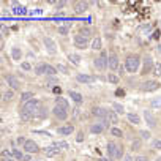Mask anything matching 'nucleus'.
<instances>
[{"label":"nucleus","mask_w":161,"mask_h":161,"mask_svg":"<svg viewBox=\"0 0 161 161\" xmlns=\"http://www.w3.org/2000/svg\"><path fill=\"white\" fill-rule=\"evenodd\" d=\"M41 101L40 100H37V98H33V100H30L29 103H25V104H22V108H21V119L27 122V120H30L32 117L37 115V112L40 111V108H41Z\"/></svg>","instance_id":"nucleus-1"},{"label":"nucleus","mask_w":161,"mask_h":161,"mask_svg":"<svg viewBox=\"0 0 161 161\" xmlns=\"http://www.w3.org/2000/svg\"><path fill=\"white\" fill-rule=\"evenodd\" d=\"M139 66H141V58H139V56H136V54L134 56H128L125 63H123L125 71L131 73V74H134L137 70H139Z\"/></svg>","instance_id":"nucleus-2"},{"label":"nucleus","mask_w":161,"mask_h":161,"mask_svg":"<svg viewBox=\"0 0 161 161\" xmlns=\"http://www.w3.org/2000/svg\"><path fill=\"white\" fill-rule=\"evenodd\" d=\"M93 66L98 71H104L106 68H109V56L108 51H101L100 56H98L95 60H93Z\"/></svg>","instance_id":"nucleus-3"},{"label":"nucleus","mask_w":161,"mask_h":161,"mask_svg":"<svg viewBox=\"0 0 161 161\" xmlns=\"http://www.w3.org/2000/svg\"><path fill=\"white\" fill-rule=\"evenodd\" d=\"M106 150H108V155L114 160H120L123 156V148L119 147L114 141H109L108 145H106Z\"/></svg>","instance_id":"nucleus-4"},{"label":"nucleus","mask_w":161,"mask_h":161,"mask_svg":"<svg viewBox=\"0 0 161 161\" xmlns=\"http://www.w3.org/2000/svg\"><path fill=\"white\" fill-rule=\"evenodd\" d=\"M73 44L76 46L77 49H85L90 44V38L84 37V35H81V33H77L76 37L73 38Z\"/></svg>","instance_id":"nucleus-5"},{"label":"nucleus","mask_w":161,"mask_h":161,"mask_svg":"<svg viewBox=\"0 0 161 161\" xmlns=\"http://www.w3.org/2000/svg\"><path fill=\"white\" fill-rule=\"evenodd\" d=\"M52 115L56 117L57 120H60V122H65L66 119H68V109H65V108H60V106H54L52 108Z\"/></svg>","instance_id":"nucleus-6"},{"label":"nucleus","mask_w":161,"mask_h":161,"mask_svg":"<svg viewBox=\"0 0 161 161\" xmlns=\"http://www.w3.org/2000/svg\"><path fill=\"white\" fill-rule=\"evenodd\" d=\"M160 89V82L155 81V79H148L141 84V90L142 92H155V90Z\"/></svg>","instance_id":"nucleus-7"},{"label":"nucleus","mask_w":161,"mask_h":161,"mask_svg":"<svg viewBox=\"0 0 161 161\" xmlns=\"http://www.w3.org/2000/svg\"><path fill=\"white\" fill-rule=\"evenodd\" d=\"M43 43H44V48H46V51H48V52L51 54V56H56V54L58 52L57 44H56V41H54L52 38L44 37V38H43Z\"/></svg>","instance_id":"nucleus-8"},{"label":"nucleus","mask_w":161,"mask_h":161,"mask_svg":"<svg viewBox=\"0 0 161 161\" xmlns=\"http://www.w3.org/2000/svg\"><path fill=\"white\" fill-rule=\"evenodd\" d=\"M153 66H155V63H153V58L150 54H147V56L144 57V65H142V74L145 76L147 73H150L153 70Z\"/></svg>","instance_id":"nucleus-9"},{"label":"nucleus","mask_w":161,"mask_h":161,"mask_svg":"<svg viewBox=\"0 0 161 161\" xmlns=\"http://www.w3.org/2000/svg\"><path fill=\"white\" fill-rule=\"evenodd\" d=\"M5 79H6V84L11 87V90H19V89H21V84H19V81H18L16 76L8 74V76H5Z\"/></svg>","instance_id":"nucleus-10"},{"label":"nucleus","mask_w":161,"mask_h":161,"mask_svg":"<svg viewBox=\"0 0 161 161\" xmlns=\"http://www.w3.org/2000/svg\"><path fill=\"white\" fill-rule=\"evenodd\" d=\"M119 57H117V54H109V70L111 71H117L119 70Z\"/></svg>","instance_id":"nucleus-11"},{"label":"nucleus","mask_w":161,"mask_h":161,"mask_svg":"<svg viewBox=\"0 0 161 161\" xmlns=\"http://www.w3.org/2000/svg\"><path fill=\"white\" fill-rule=\"evenodd\" d=\"M24 150L27 153H38V152H40V147L37 145L35 141H29V139H27V142L24 145Z\"/></svg>","instance_id":"nucleus-12"},{"label":"nucleus","mask_w":161,"mask_h":161,"mask_svg":"<svg viewBox=\"0 0 161 161\" xmlns=\"http://www.w3.org/2000/svg\"><path fill=\"white\" fill-rule=\"evenodd\" d=\"M87 8H89L87 2H74V5H73V10L76 14H82L84 11H87Z\"/></svg>","instance_id":"nucleus-13"},{"label":"nucleus","mask_w":161,"mask_h":161,"mask_svg":"<svg viewBox=\"0 0 161 161\" xmlns=\"http://www.w3.org/2000/svg\"><path fill=\"white\" fill-rule=\"evenodd\" d=\"M144 120H145V123H147L150 128L156 127V119H155V115H153L150 111H145L144 112Z\"/></svg>","instance_id":"nucleus-14"},{"label":"nucleus","mask_w":161,"mask_h":161,"mask_svg":"<svg viewBox=\"0 0 161 161\" xmlns=\"http://www.w3.org/2000/svg\"><path fill=\"white\" fill-rule=\"evenodd\" d=\"M57 131H58V134H62V136H70V134H73V133H74V127L71 123H70V125H63V127H60Z\"/></svg>","instance_id":"nucleus-15"},{"label":"nucleus","mask_w":161,"mask_h":161,"mask_svg":"<svg viewBox=\"0 0 161 161\" xmlns=\"http://www.w3.org/2000/svg\"><path fill=\"white\" fill-rule=\"evenodd\" d=\"M104 125L103 123H100V122H96V123H92L90 125V133L92 134H101V133L104 131Z\"/></svg>","instance_id":"nucleus-16"},{"label":"nucleus","mask_w":161,"mask_h":161,"mask_svg":"<svg viewBox=\"0 0 161 161\" xmlns=\"http://www.w3.org/2000/svg\"><path fill=\"white\" fill-rule=\"evenodd\" d=\"M76 81L81 82V84H92V82H95V77L89 76V74H77Z\"/></svg>","instance_id":"nucleus-17"},{"label":"nucleus","mask_w":161,"mask_h":161,"mask_svg":"<svg viewBox=\"0 0 161 161\" xmlns=\"http://www.w3.org/2000/svg\"><path fill=\"white\" fill-rule=\"evenodd\" d=\"M68 60H70V63H71L73 66H79L81 56H79V54H76V52H70L68 54Z\"/></svg>","instance_id":"nucleus-18"},{"label":"nucleus","mask_w":161,"mask_h":161,"mask_svg":"<svg viewBox=\"0 0 161 161\" xmlns=\"http://www.w3.org/2000/svg\"><path fill=\"white\" fill-rule=\"evenodd\" d=\"M127 119H128L129 123H133V125H141V122H142V119H141L137 114H134V112L127 114Z\"/></svg>","instance_id":"nucleus-19"},{"label":"nucleus","mask_w":161,"mask_h":161,"mask_svg":"<svg viewBox=\"0 0 161 161\" xmlns=\"http://www.w3.org/2000/svg\"><path fill=\"white\" fill-rule=\"evenodd\" d=\"M58 153H60V150H58L56 145H51V147H46V148H44V155L49 156V158H52V156L58 155Z\"/></svg>","instance_id":"nucleus-20"},{"label":"nucleus","mask_w":161,"mask_h":161,"mask_svg":"<svg viewBox=\"0 0 161 161\" xmlns=\"http://www.w3.org/2000/svg\"><path fill=\"white\" fill-rule=\"evenodd\" d=\"M14 100V90H5L3 92V96H2V101L3 103H10V101Z\"/></svg>","instance_id":"nucleus-21"},{"label":"nucleus","mask_w":161,"mask_h":161,"mask_svg":"<svg viewBox=\"0 0 161 161\" xmlns=\"http://www.w3.org/2000/svg\"><path fill=\"white\" fill-rule=\"evenodd\" d=\"M11 58H13V60H16V62L21 60V58H22L21 48H13V49H11Z\"/></svg>","instance_id":"nucleus-22"},{"label":"nucleus","mask_w":161,"mask_h":161,"mask_svg":"<svg viewBox=\"0 0 161 161\" xmlns=\"http://www.w3.org/2000/svg\"><path fill=\"white\" fill-rule=\"evenodd\" d=\"M70 98H71L76 104H82V95L81 93L74 92V90H70Z\"/></svg>","instance_id":"nucleus-23"},{"label":"nucleus","mask_w":161,"mask_h":161,"mask_svg":"<svg viewBox=\"0 0 161 161\" xmlns=\"http://www.w3.org/2000/svg\"><path fill=\"white\" fill-rule=\"evenodd\" d=\"M57 74V68L56 66H52V65H49V63H46V68H44V76H56Z\"/></svg>","instance_id":"nucleus-24"},{"label":"nucleus","mask_w":161,"mask_h":161,"mask_svg":"<svg viewBox=\"0 0 161 161\" xmlns=\"http://www.w3.org/2000/svg\"><path fill=\"white\" fill-rule=\"evenodd\" d=\"M119 114H117L115 111H114V109H108V117H109V122H111V123H117V122H119Z\"/></svg>","instance_id":"nucleus-25"},{"label":"nucleus","mask_w":161,"mask_h":161,"mask_svg":"<svg viewBox=\"0 0 161 161\" xmlns=\"http://www.w3.org/2000/svg\"><path fill=\"white\" fill-rule=\"evenodd\" d=\"M30 100H33V93H32V92H24V93L21 95V103H22V104L29 103Z\"/></svg>","instance_id":"nucleus-26"},{"label":"nucleus","mask_w":161,"mask_h":161,"mask_svg":"<svg viewBox=\"0 0 161 161\" xmlns=\"http://www.w3.org/2000/svg\"><path fill=\"white\" fill-rule=\"evenodd\" d=\"M56 104L60 106V108H65V109L70 108V103L65 100V98H62V96H57V98H56Z\"/></svg>","instance_id":"nucleus-27"},{"label":"nucleus","mask_w":161,"mask_h":161,"mask_svg":"<svg viewBox=\"0 0 161 161\" xmlns=\"http://www.w3.org/2000/svg\"><path fill=\"white\" fill-rule=\"evenodd\" d=\"M112 109L119 114V115H123V114H125V108H123V104H122V103H112Z\"/></svg>","instance_id":"nucleus-28"},{"label":"nucleus","mask_w":161,"mask_h":161,"mask_svg":"<svg viewBox=\"0 0 161 161\" xmlns=\"http://www.w3.org/2000/svg\"><path fill=\"white\" fill-rule=\"evenodd\" d=\"M44 68H46V63L35 65V74H38V76H44Z\"/></svg>","instance_id":"nucleus-29"},{"label":"nucleus","mask_w":161,"mask_h":161,"mask_svg":"<svg viewBox=\"0 0 161 161\" xmlns=\"http://www.w3.org/2000/svg\"><path fill=\"white\" fill-rule=\"evenodd\" d=\"M11 155L14 156V160H19V161H24V153H22L19 148H13V152H11Z\"/></svg>","instance_id":"nucleus-30"},{"label":"nucleus","mask_w":161,"mask_h":161,"mask_svg":"<svg viewBox=\"0 0 161 161\" xmlns=\"http://www.w3.org/2000/svg\"><path fill=\"white\" fill-rule=\"evenodd\" d=\"M92 49L93 51H103L101 49V38L100 37H95V40L92 41Z\"/></svg>","instance_id":"nucleus-31"},{"label":"nucleus","mask_w":161,"mask_h":161,"mask_svg":"<svg viewBox=\"0 0 161 161\" xmlns=\"http://www.w3.org/2000/svg\"><path fill=\"white\" fill-rule=\"evenodd\" d=\"M111 134L114 137H123V131H122L120 128H117V127H112L111 128Z\"/></svg>","instance_id":"nucleus-32"},{"label":"nucleus","mask_w":161,"mask_h":161,"mask_svg":"<svg viewBox=\"0 0 161 161\" xmlns=\"http://www.w3.org/2000/svg\"><path fill=\"white\" fill-rule=\"evenodd\" d=\"M119 76L117 74H114V73H109L108 74V82H111V84H119Z\"/></svg>","instance_id":"nucleus-33"},{"label":"nucleus","mask_w":161,"mask_h":161,"mask_svg":"<svg viewBox=\"0 0 161 161\" xmlns=\"http://www.w3.org/2000/svg\"><path fill=\"white\" fill-rule=\"evenodd\" d=\"M52 145H56L58 150H66V148H68V144L63 142V141H57V142H54Z\"/></svg>","instance_id":"nucleus-34"},{"label":"nucleus","mask_w":161,"mask_h":161,"mask_svg":"<svg viewBox=\"0 0 161 161\" xmlns=\"http://www.w3.org/2000/svg\"><path fill=\"white\" fill-rule=\"evenodd\" d=\"M37 115L40 117V119H46V117H48V109H46V108H43V106H41V108H40V111L37 112Z\"/></svg>","instance_id":"nucleus-35"},{"label":"nucleus","mask_w":161,"mask_h":161,"mask_svg":"<svg viewBox=\"0 0 161 161\" xmlns=\"http://www.w3.org/2000/svg\"><path fill=\"white\" fill-rule=\"evenodd\" d=\"M58 33H60V35H68L70 33V25H60V27H58Z\"/></svg>","instance_id":"nucleus-36"},{"label":"nucleus","mask_w":161,"mask_h":161,"mask_svg":"<svg viewBox=\"0 0 161 161\" xmlns=\"http://www.w3.org/2000/svg\"><path fill=\"white\" fill-rule=\"evenodd\" d=\"M150 106H152V108H161V96L153 98V100L150 101Z\"/></svg>","instance_id":"nucleus-37"},{"label":"nucleus","mask_w":161,"mask_h":161,"mask_svg":"<svg viewBox=\"0 0 161 161\" xmlns=\"http://www.w3.org/2000/svg\"><path fill=\"white\" fill-rule=\"evenodd\" d=\"M153 74L156 77L161 76V63H155V66H153Z\"/></svg>","instance_id":"nucleus-38"},{"label":"nucleus","mask_w":161,"mask_h":161,"mask_svg":"<svg viewBox=\"0 0 161 161\" xmlns=\"http://www.w3.org/2000/svg\"><path fill=\"white\" fill-rule=\"evenodd\" d=\"M152 147L156 150H161V141L160 139H152Z\"/></svg>","instance_id":"nucleus-39"},{"label":"nucleus","mask_w":161,"mask_h":161,"mask_svg":"<svg viewBox=\"0 0 161 161\" xmlns=\"http://www.w3.org/2000/svg\"><path fill=\"white\" fill-rule=\"evenodd\" d=\"M79 33L84 35V37H89V38H90V29H89V27H81V29H79Z\"/></svg>","instance_id":"nucleus-40"},{"label":"nucleus","mask_w":161,"mask_h":161,"mask_svg":"<svg viewBox=\"0 0 161 161\" xmlns=\"http://www.w3.org/2000/svg\"><path fill=\"white\" fill-rule=\"evenodd\" d=\"M57 70H58L60 73H63V74H68V73H70V70L66 68L65 65H62V63H57Z\"/></svg>","instance_id":"nucleus-41"},{"label":"nucleus","mask_w":161,"mask_h":161,"mask_svg":"<svg viewBox=\"0 0 161 161\" xmlns=\"http://www.w3.org/2000/svg\"><path fill=\"white\" fill-rule=\"evenodd\" d=\"M139 134H141V137H142V139H150V137H152L150 131H145V129H141Z\"/></svg>","instance_id":"nucleus-42"},{"label":"nucleus","mask_w":161,"mask_h":161,"mask_svg":"<svg viewBox=\"0 0 161 161\" xmlns=\"http://www.w3.org/2000/svg\"><path fill=\"white\" fill-rule=\"evenodd\" d=\"M21 68L24 70V71H30V70H32V65H30L29 62H22V63H21Z\"/></svg>","instance_id":"nucleus-43"},{"label":"nucleus","mask_w":161,"mask_h":161,"mask_svg":"<svg viewBox=\"0 0 161 161\" xmlns=\"http://www.w3.org/2000/svg\"><path fill=\"white\" fill-rule=\"evenodd\" d=\"M16 142H18V145H22V147H24V145H25V142H27V139H25L24 136H19L18 139H16Z\"/></svg>","instance_id":"nucleus-44"},{"label":"nucleus","mask_w":161,"mask_h":161,"mask_svg":"<svg viewBox=\"0 0 161 161\" xmlns=\"http://www.w3.org/2000/svg\"><path fill=\"white\" fill-rule=\"evenodd\" d=\"M131 148H133V150H139V148H141V141H139V139H136L134 142L131 144Z\"/></svg>","instance_id":"nucleus-45"},{"label":"nucleus","mask_w":161,"mask_h":161,"mask_svg":"<svg viewBox=\"0 0 161 161\" xmlns=\"http://www.w3.org/2000/svg\"><path fill=\"white\" fill-rule=\"evenodd\" d=\"M82 141H84V133L79 131V133L76 134V142H82Z\"/></svg>","instance_id":"nucleus-46"},{"label":"nucleus","mask_w":161,"mask_h":161,"mask_svg":"<svg viewBox=\"0 0 161 161\" xmlns=\"http://www.w3.org/2000/svg\"><path fill=\"white\" fill-rule=\"evenodd\" d=\"M52 93H56V95H60V93H62V89L58 87V85H54V87H52Z\"/></svg>","instance_id":"nucleus-47"},{"label":"nucleus","mask_w":161,"mask_h":161,"mask_svg":"<svg viewBox=\"0 0 161 161\" xmlns=\"http://www.w3.org/2000/svg\"><path fill=\"white\" fill-rule=\"evenodd\" d=\"M56 82H58V79H57V77H54V76L48 77V84H56Z\"/></svg>","instance_id":"nucleus-48"},{"label":"nucleus","mask_w":161,"mask_h":161,"mask_svg":"<svg viewBox=\"0 0 161 161\" xmlns=\"http://www.w3.org/2000/svg\"><path fill=\"white\" fill-rule=\"evenodd\" d=\"M134 161H148L147 158H145V156H142V155H139V156H136V160Z\"/></svg>","instance_id":"nucleus-49"},{"label":"nucleus","mask_w":161,"mask_h":161,"mask_svg":"<svg viewBox=\"0 0 161 161\" xmlns=\"http://www.w3.org/2000/svg\"><path fill=\"white\" fill-rule=\"evenodd\" d=\"M115 95H117V96H123V95H125V92H123V90H117Z\"/></svg>","instance_id":"nucleus-50"},{"label":"nucleus","mask_w":161,"mask_h":161,"mask_svg":"<svg viewBox=\"0 0 161 161\" xmlns=\"http://www.w3.org/2000/svg\"><path fill=\"white\" fill-rule=\"evenodd\" d=\"M24 161H32V158H30V155H29V153H27V155L24 156Z\"/></svg>","instance_id":"nucleus-51"},{"label":"nucleus","mask_w":161,"mask_h":161,"mask_svg":"<svg viewBox=\"0 0 161 161\" xmlns=\"http://www.w3.org/2000/svg\"><path fill=\"white\" fill-rule=\"evenodd\" d=\"M158 52H160V54H161V44H160V46H158Z\"/></svg>","instance_id":"nucleus-52"},{"label":"nucleus","mask_w":161,"mask_h":161,"mask_svg":"<svg viewBox=\"0 0 161 161\" xmlns=\"http://www.w3.org/2000/svg\"><path fill=\"white\" fill-rule=\"evenodd\" d=\"M156 161H161V156H158V158H156Z\"/></svg>","instance_id":"nucleus-53"},{"label":"nucleus","mask_w":161,"mask_h":161,"mask_svg":"<svg viewBox=\"0 0 161 161\" xmlns=\"http://www.w3.org/2000/svg\"><path fill=\"white\" fill-rule=\"evenodd\" d=\"M2 161H13V160H5V158H3V160H2Z\"/></svg>","instance_id":"nucleus-54"},{"label":"nucleus","mask_w":161,"mask_h":161,"mask_svg":"<svg viewBox=\"0 0 161 161\" xmlns=\"http://www.w3.org/2000/svg\"><path fill=\"white\" fill-rule=\"evenodd\" d=\"M32 161H38V160H32Z\"/></svg>","instance_id":"nucleus-55"}]
</instances>
